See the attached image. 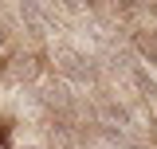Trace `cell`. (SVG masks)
<instances>
[{
  "label": "cell",
  "mask_w": 157,
  "mask_h": 149,
  "mask_svg": "<svg viewBox=\"0 0 157 149\" xmlns=\"http://www.w3.org/2000/svg\"><path fill=\"white\" fill-rule=\"evenodd\" d=\"M0 149H4V145H0Z\"/></svg>",
  "instance_id": "ba28073f"
},
{
  "label": "cell",
  "mask_w": 157,
  "mask_h": 149,
  "mask_svg": "<svg viewBox=\"0 0 157 149\" xmlns=\"http://www.w3.org/2000/svg\"><path fill=\"white\" fill-rule=\"evenodd\" d=\"M130 86H134V94L141 98V102H153V98H157V78L145 71L141 63H134V67H130Z\"/></svg>",
  "instance_id": "3957f363"
},
{
  "label": "cell",
  "mask_w": 157,
  "mask_h": 149,
  "mask_svg": "<svg viewBox=\"0 0 157 149\" xmlns=\"http://www.w3.org/2000/svg\"><path fill=\"white\" fill-rule=\"evenodd\" d=\"M55 71L63 74V78H75V82H90L94 78V67H90V59L82 55V51H75V47H55Z\"/></svg>",
  "instance_id": "6da1fadb"
},
{
  "label": "cell",
  "mask_w": 157,
  "mask_h": 149,
  "mask_svg": "<svg viewBox=\"0 0 157 149\" xmlns=\"http://www.w3.org/2000/svg\"><path fill=\"white\" fill-rule=\"evenodd\" d=\"M43 106L51 110H67L71 106V94H67V82H43V94H39Z\"/></svg>",
  "instance_id": "277c9868"
},
{
  "label": "cell",
  "mask_w": 157,
  "mask_h": 149,
  "mask_svg": "<svg viewBox=\"0 0 157 149\" xmlns=\"http://www.w3.org/2000/svg\"><path fill=\"white\" fill-rule=\"evenodd\" d=\"M8 43V28H4V20H0V47Z\"/></svg>",
  "instance_id": "8992f818"
},
{
  "label": "cell",
  "mask_w": 157,
  "mask_h": 149,
  "mask_svg": "<svg viewBox=\"0 0 157 149\" xmlns=\"http://www.w3.org/2000/svg\"><path fill=\"white\" fill-rule=\"evenodd\" d=\"M134 47H137V55L145 59V63H153V67H157V32H137Z\"/></svg>",
  "instance_id": "5b68a950"
},
{
  "label": "cell",
  "mask_w": 157,
  "mask_h": 149,
  "mask_svg": "<svg viewBox=\"0 0 157 149\" xmlns=\"http://www.w3.org/2000/svg\"><path fill=\"white\" fill-rule=\"evenodd\" d=\"M39 71H43V67H39V59L32 55V51H16V55L4 63V74H8L12 82H36Z\"/></svg>",
  "instance_id": "7a4b0ae2"
},
{
  "label": "cell",
  "mask_w": 157,
  "mask_h": 149,
  "mask_svg": "<svg viewBox=\"0 0 157 149\" xmlns=\"http://www.w3.org/2000/svg\"><path fill=\"white\" fill-rule=\"evenodd\" d=\"M24 149H39V145H24Z\"/></svg>",
  "instance_id": "52a82bcc"
}]
</instances>
